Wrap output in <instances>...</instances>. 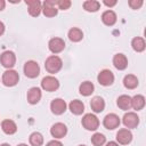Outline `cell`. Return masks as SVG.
<instances>
[{"instance_id":"1","label":"cell","mask_w":146,"mask_h":146,"mask_svg":"<svg viewBox=\"0 0 146 146\" xmlns=\"http://www.w3.org/2000/svg\"><path fill=\"white\" fill-rule=\"evenodd\" d=\"M63 66V62L62 59L56 56V55H52V56H49L47 59H46V63H44V67L47 70L48 73H51V74H55L57 73Z\"/></svg>"},{"instance_id":"2","label":"cell","mask_w":146,"mask_h":146,"mask_svg":"<svg viewBox=\"0 0 146 146\" xmlns=\"http://www.w3.org/2000/svg\"><path fill=\"white\" fill-rule=\"evenodd\" d=\"M82 125L89 131H94L99 127V120L95 114L88 113L82 117Z\"/></svg>"},{"instance_id":"3","label":"cell","mask_w":146,"mask_h":146,"mask_svg":"<svg viewBox=\"0 0 146 146\" xmlns=\"http://www.w3.org/2000/svg\"><path fill=\"white\" fill-rule=\"evenodd\" d=\"M23 70H24V74L30 79H34L40 74V66L34 60H27L24 64Z\"/></svg>"},{"instance_id":"4","label":"cell","mask_w":146,"mask_h":146,"mask_svg":"<svg viewBox=\"0 0 146 146\" xmlns=\"http://www.w3.org/2000/svg\"><path fill=\"white\" fill-rule=\"evenodd\" d=\"M18 80H19V75L14 70H7L2 74V83L6 87H14V86H16Z\"/></svg>"},{"instance_id":"5","label":"cell","mask_w":146,"mask_h":146,"mask_svg":"<svg viewBox=\"0 0 146 146\" xmlns=\"http://www.w3.org/2000/svg\"><path fill=\"white\" fill-rule=\"evenodd\" d=\"M41 88L46 91H56L58 88H59V81L51 76V75H48V76H44L42 80H41Z\"/></svg>"},{"instance_id":"6","label":"cell","mask_w":146,"mask_h":146,"mask_svg":"<svg viewBox=\"0 0 146 146\" xmlns=\"http://www.w3.org/2000/svg\"><path fill=\"white\" fill-rule=\"evenodd\" d=\"M0 63L2 64L3 67L10 70V68L16 64V55H15L13 51H10V50L3 51V52L0 55Z\"/></svg>"},{"instance_id":"7","label":"cell","mask_w":146,"mask_h":146,"mask_svg":"<svg viewBox=\"0 0 146 146\" xmlns=\"http://www.w3.org/2000/svg\"><path fill=\"white\" fill-rule=\"evenodd\" d=\"M57 1L55 0H46L42 5V11L46 17H54L57 15L58 9H57Z\"/></svg>"},{"instance_id":"8","label":"cell","mask_w":146,"mask_h":146,"mask_svg":"<svg viewBox=\"0 0 146 146\" xmlns=\"http://www.w3.org/2000/svg\"><path fill=\"white\" fill-rule=\"evenodd\" d=\"M122 122H123V124H124L125 128H128V129H133V128H136V127L138 125V123H139V117H138V115H137L136 113H133V112H128V113H125V114L123 115Z\"/></svg>"},{"instance_id":"9","label":"cell","mask_w":146,"mask_h":146,"mask_svg":"<svg viewBox=\"0 0 146 146\" xmlns=\"http://www.w3.org/2000/svg\"><path fill=\"white\" fill-rule=\"evenodd\" d=\"M97 80L102 86L107 87V86H111L114 82V74L110 70H103V71L99 72V74L97 76Z\"/></svg>"},{"instance_id":"10","label":"cell","mask_w":146,"mask_h":146,"mask_svg":"<svg viewBox=\"0 0 146 146\" xmlns=\"http://www.w3.org/2000/svg\"><path fill=\"white\" fill-rule=\"evenodd\" d=\"M103 124H104V127L106 129L113 130V129H115V128H117L120 125V117L114 113H110L104 117Z\"/></svg>"},{"instance_id":"11","label":"cell","mask_w":146,"mask_h":146,"mask_svg":"<svg viewBox=\"0 0 146 146\" xmlns=\"http://www.w3.org/2000/svg\"><path fill=\"white\" fill-rule=\"evenodd\" d=\"M50 110L56 115L63 114L66 111V103H65V100L62 99V98H55L50 103Z\"/></svg>"},{"instance_id":"12","label":"cell","mask_w":146,"mask_h":146,"mask_svg":"<svg viewBox=\"0 0 146 146\" xmlns=\"http://www.w3.org/2000/svg\"><path fill=\"white\" fill-rule=\"evenodd\" d=\"M50 133H51L52 137L60 139V138L65 137V135L67 133V128H66V125H65L64 123L57 122V123H55V124L50 128Z\"/></svg>"},{"instance_id":"13","label":"cell","mask_w":146,"mask_h":146,"mask_svg":"<svg viewBox=\"0 0 146 146\" xmlns=\"http://www.w3.org/2000/svg\"><path fill=\"white\" fill-rule=\"evenodd\" d=\"M25 3L27 5V10H29V14L33 17H36L40 15L41 10H42V5L39 0H26Z\"/></svg>"},{"instance_id":"14","label":"cell","mask_w":146,"mask_h":146,"mask_svg":"<svg viewBox=\"0 0 146 146\" xmlns=\"http://www.w3.org/2000/svg\"><path fill=\"white\" fill-rule=\"evenodd\" d=\"M48 47H49V50L54 54H59L64 50L65 48V42L63 39L60 38H52L49 43H48Z\"/></svg>"},{"instance_id":"15","label":"cell","mask_w":146,"mask_h":146,"mask_svg":"<svg viewBox=\"0 0 146 146\" xmlns=\"http://www.w3.org/2000/svg\"><path fill=\"white\" fill-rule=\"evenodd\" d=\"M116 140L121 145H127V144L131 143V140H132V133H131V131L129 129H127V128L120 129L117 131V133H116Z\"/></svg>"},{"instance_id":"16","label":"cell","mask_w":146,"mask_h":146,"mask_svg":"<svg viewBox=\"0 0 146 146\" xmlns=\"http://www.w3.org/2000/svg\"><path fill=\"white\" fill-rule=\"evenodd\" d=\"M41 96H42V94H41L40 88H38V87H32V88L27 91V102H29L30 104H32V105L38 104V103L40 102V99H41Z\"/></svg>"},{"instance_id":"17","label":"cell","mask_w":146,"mask_h":146,"mask_svg":"<svg viewBox=\"0 0 146 146\" xmlns=\"http://www.w3.org/2000/svg\"><path fill=\"white\" fill-rule=\"evenodd\" d=\"M113 65L115 66V68H117L120 71L125 70L127 66H128V59H127L125 55H123V54L114 55V57H113Z\"/></svg>"},{"instance_id":"18","label":"cell","mask_w":146,"mask_h":146,"mask_svg":"<svg viewBox=\"0 0 146 146\" xmlns=\"http://www.w3.org/2000/svg\"><path fill=\"white\" fill-rule=\"evenodd\" d=\"M90 107L95 113H100L105 108V102L100 96H96L90 102Z\"/></svg>"},{"instance_id":"19","label":"cell","mask_w":146,"mask_h":146,"mask_svg":"<svg viewBox=\"0 0 146 146\" xmlns=\"http://www.w3.org/2000/svg\"><path fill=\"white\" fill-rule=\"evenodd\" d=\"M1 129L7 135H14L17 131V125L13 120L7 119V120H3L1 122Z\"/></svg>"},{"instance_id":"20","label":"cell","mask_w":146,"mask_h":146,"mask_svg":"<svg viewBox=\"0 0 146 146\" xmlns=\"http://www.w3.org/2000/svg\"><path fill=\"white\" fill-rule=\"evenodd\" d=\"M102 21L107 26H113L116 23V14L113 10H106L102 15Z\"/></svg>"},{"instance_id":"21","label":"cell","mask_w":146,"mask_h":146,"mask_svg":"<svg viewBox=\"0 0 146 146\" xmlns=\"http://www.w3.org/2000/svg\"><path fill=\"white\" fill-rule=\"evenodd\" d=\"M68 107H70V111H71L73 114H75V115H80V114H82L83 111H84V104H83L81 100H79V99L72 100V102L70 103Z\"/></svg>"},{"instance_id":"22","label":"cell","mask_w":146,"mask_h":146,"mask_svg":"<svg viewBox=\"0 0 146 146\" xmlns=\"http://www.w3.org/2000/svg\"><path fill=\"white\" fill-rule=\"evenodd\" d=\"M117 106L123 110V111H128L130 110L131 107V97L128 96V95H121L119 98H117V102H116Z\"/></svg>"},{"instance_id":"23","label":"cell","mask_w":146,"mask_h":146,"mask_svg":"<svg viewBox=\"0 0 146 146\" xmlns=\"http://www.w3.org/2000/svg\"><path fill=\"white\" fill-rule=\"evenodd\" d=\"M145 106V97L143 95H136L131 98V107L136 111L143 110Z\"/></svg>"},{"instance_id":"24","label":"cell","mask_w":146,"mask_h":146,"mask_svg":"<svg viewBox=\"0 0 146 146\" xmlns=\"http://www.w3.org/2000/svg\"><path fill=\"white\" fill-rule=\"evenodd\" d=\"M123 84L127 89H135L138 86V79L133 74H128L123 79Z\"/></svg>"},{"instance_id":"25","label":"cell","mask_w":146,"mask_h":146,"mask_svg":"<svg viewBox=\"0 0 146 146\" xmlns=\"http://www.w3.org/2000/svg\"><path fill=\"white\" fill-rule=\"evenodd\" d=\"M94 90H95V87L90 81H84L79 87V91L82 96H90L94 92Z\"/></svg>"},{"instance_id":"26","label":"cell","mask_w":146,"mask_h":146,"mask_svg":"<svg viewBox=\"0 0 146 146\" xmlns=\"http://www.w3.org/2000/svg\"><path fill=\"white\" fill-rule=\"evenodd\" d=\"M131 46H132V49L137 52H141L145 50L146 48V43H145V40L140 36H136L132 39L131 41Z\"/></svg>"},{"instance_id":"27","label":"cell","mask_w":146,"mask_h":146,"mask_svg":"<svg viewBox=\"0 0 146 146\" xmlns=\"http://www.w3.org/2000/svg\"><path fill=\"white\" fill-rule=\"evenodd\" d=\"M83 38V32L78 29V27H72L70 31H68V39L72 41V42H79L81 41Z\"/></svg>"},{"instance_id":"28","label":"cell","mask_w":146,"mask_h":146,"mask_svg":"<svg viewBox=\"0 0 146 146\" xmlns=\"http://www.w3.org/2000/svg\"><path fill=\"white\" fill-rule=\"evenodd\" d=\"M99 7H100V3H99L98 1H96V0H87V1L83 2V8H84V10H87V11H89V13H95V11H97V10L99 9Z\"/></svg>"},{"instance_id":"29","label":"cell","mask_w":146,"mask_h":146,"mask_svg":"<svg viewBox=\"0 0 146 146\" xmlns=\"http://www.w3.org/2000/svg\"><path fill=\"white\" fill-rule=\"evenodd\" d=\"M30 144L32 146H42L43 144V136L40 132H32L30 135Z\"/></svg>"},{"instance_id":"30","label":"cell","mask_w":146,"mask_h":146,"mask_svg":"<svg viewBox=\"0 0 146 146\" xmlns=\"http://www.w3.org/2000/svg\"><path fill=\"white\" fill-rule=\"evenodd\" d=\"M105 141H106V138L100 132H96L91 137V143H92L94 146H103L105 144Z\"/></svg>"},{"instance_id":"31","label":"cell","mask_w":146,"mask_h":146,"mask_svg":"<svg viewBox=\"0 0 146 146\" xmlns=\"http://www.w3.org/2000/svg\"><path fill=\"white\" fill-rule=\"evenodd\" d=\"M72 2L70 0H58L57 1V7L58 9H62V10H66L71 7Z\"/></svg>"},{"instance_id":"32","label":"cell","mask_w":146,"mask_h":146,"mask_svg":"<svg viewBox=\"0 0 146 146\" xmlns=\"http://www.w3.org/2000/svg\"><path fill=\"white\" fill-rule=\"evenodd\" d=\"M129 6L131 7V9H139L143 6V0H130Z\"/></svg>"},{"instance_id":"33","label":"cell","mask_w":146,"mask_h":146,"mask_svg":"<svg viewBox=\"0 0 146 146\" xmlns=\"http://www.w3.org/2000/svg\"><path fill=\"white\" fill-rule=\"evenodd\" d=\"M47 146H63V144L59 141V140H50Z\"/></svg>"},{"instance_id":"34","label":"cell","mask_w":146,"mask_h":146,"mask_svg":"<svg viewBox=\"0 0 146 146\" xmlns=\"http://www.w3.org/2000/svg\"><path fill=\"white\" fill-rule=\"evenodd\" d=\"M104 5L107 6V7H113L116 5V0H112V1H108V0H104Z\"/></svg>"},{"instance_id":"35","label":"cell","mask_w":146,"mask_h":146,"mask_svg":"<svg viewBox=\"0 0 146 146\" xmlns=\"http://www.w3.org/2000/svg\"><path fill=\"white\" fill-rule=\"evenodd\" d=\"M5 32V24L2 22H0V35H2Z\"/></svg>"},{"instance_id":"36","label":"cell","mask_w":146,"mask_h":146,"mask_svg":"<svg viewBox=\"0 0 146 146\" xmlns=\"http://www.w3.org/2000/svg\"><path fill=\"white\" fill-rule=\"evenodd\" d=\"M5 6H6L5 0H0V11H2L5 9Z\"/></svg>"},{"instance_id":"37","label":"cell","mask_w":146,"mask_h":146,"mask_svg":"<svg viewBox=\"0 0 146 146\" xmlns=\"http://www.w3.org/2000/svg\"><path fill=\"white\" fill-rule=\"evenodd\" d=\"M105 146H119V144L115 143V141H110V143H107Z\"/></svg>"},{"instance_id":"38","label":"cell","mask_w":146,"mask_h":146,"mask_svg":"<svg viewBox=\"0 0 146 146\" xmlns=\"http://www.w3.org/2000/svg\"><path fill=\"white\" fill-rule=\"evenodd\" d=\"M0 146H10V145H9V144H7V143H5V144H1Z\"/></svg>"},{"instance_id":"39","label":"cell","mask_w":146,"mask_h":146,"mask_svg":"<svg viewBox=\"0 0 146 146\" xmlns=\"http://www.w3.org/2000/svg\"><path fill=\"white\" fill-rule=\"evenodd\" d=\"M17 146H27L26 144H19V145H17Z\"/></svg>"},{"instance_id":"40","label":"cell","mask_w":146,"mask_h":146,"mask_svg":"<svg viewBox=\"0 0 146 146\" xmlns=\"http://www.w3.org/2000/svg\"><path fill=\"white\" fill-rule=\"evenodd\" d=\"M79 146H86V145H79Z\"/></svg>"}]
</instances>
